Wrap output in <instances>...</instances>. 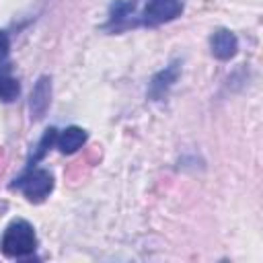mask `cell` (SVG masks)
Returning <instances> with one entry per match:
<instances>
[{"instance_id": "obj_1", "label": "cell", "mask_w": 263, "mask_h": 263, "mask_svg": "<svg viewBox=\"0 0 263 263\" xmlns=\"http://www.w3.org/2000/svg\"><path fill=\"white\" fill-rule=\"evenodd\" d=\"M37 238L33 226L27 220H14L8 224L2 236V253L8 257H27L35 251Z\"/></svg>"}, {"instance_id": "obj_2", "label": "cell", "mask_w": 263, "mask_h": 263, "mask_svg": "<svg viewBox=\"0 0 263 263\" xmlns=\"http://www.w3.org/2000/svg\"><path fill=\"white\" fill-rule=\"evenodd\" d=\"M12 187H21L25 197L29 201H43L49 191L53 189V177L49 171H43V168H37V171H27V175H23Z\"/></svg>"}, {"instance_id": "obj_3", "label": "cell", "mask_w": 263, "mask_h": 263, "mask_svg": "<svg viewBox=\"0 0 263 263\" xmlns=\"http://www.w3.org/2000/svg\"><path fill=\"white\" fill-rule=\"evenodd\" d=\"M183 10L181 0H150L142 12L144 25H160L166 21H173Z\"/></svg>"}, {"instance_id": "obj_4", "label": "cell", "mask_w": 263, "mask_h": 263, "mask_svg": "<svg viewBox=\"0 0 263 263\" xmlns=\"http://www.w3.org/2000/svg\"><path fill=\"white\" fill-rule=\"evenodd\" d=\"M210 45H212V53H214L216 58H220V60H230V58L236 53V47H238L234 33H230L228 29L216 31V33L212 35Z\"/></svg>"}, {"instance_id": "obj_5", "label": "cell", "mask_w": 263, "mask_h": 263, "mask_svg": "<svg viewBox=\"0 0 263 263\" xmlns=\"http://www.w3.org/2000/svg\"><path fill=\"white\" fill-rule=\"evenodd\" d=\"M84 142H86V132H84V129H80V127H68V129H64V132L60 134V138H58V148H60V152H64V154H72V152H76Z\"/></svg>"}, {"instance_id": "obj_6", "label": "cell", "mask_w": 263, "mask_h": 263, "mask_svg": "<svg viewBox=\"0 0 263 263\" xmlns=\"http://www.w3.org/2000/svg\"><path fill=\"white\" fill-rule=\"evenodd\" d=\"M49 105V78H41L31 95V111L35 117H41Z\"/></svg>"}, {"instance_id": "obj_7", "label": "cell", "mask_w": 263, "mask_h": 263, "mask_svg": "<svg viewBox=\"0 0 263 263\" xmlns=\"http://www.w3.org/2000/svg\"><path fill=\"white\" fill-rule=\"evenodd\" d=\"M18 97V82L8 74V66L0 68V99L14 101Z\"/></svg>"}, {"instance_id": "obj_8", "label": "cell", "mask_w": 263, "mask_h": 263, "mask_svg": "<svg viewBox=\"0 0 263 263\" xmlns=\"http://www.w3.org/2000/svg\"><path fill=\"white\" fill-rule=\"evenodd\" d=\"M177 78V64H173L171 68H166L164 72H160L154 80H152V95L154 97H160L168 86H171V82Z\"/></svg>"}, {"instance_id": "obj_9", "label": "cell", "mask_w": 263, "mask_h": 263, "mask_svg": "<svg viewBox=\"0 0 263 263\" xmlns=\"http://www.w3.org/2000/svg\"><path fill=\"white\" fill-rule=\"evenodd\" d=\"M53 140H55V129H53V127H49V129L45 132V136L41 138V142H39V146H37V152L31 156V160H29V168L33 166V162H37V160L47 152V148L51 146V142H53Z\"/></svg>"}, {"instance_id": "obj_10", "label": "cell", "mask_w": 263, "mask_h": 263, "mask_svg": "<svg viewBox=\"0 0 263 263\" xmlns=\"http://www.w3.org/2000/svg\"><path fill=\"white\" fill-rule=\"evenodd\" d=\"M8 37H6V33L4 31H0V60H4L6 55H8Z\"/></svg>"}]
</instances>
